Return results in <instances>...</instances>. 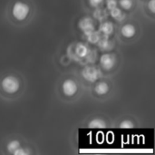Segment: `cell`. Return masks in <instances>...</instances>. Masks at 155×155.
<instances>
[{
    "label": "cell",
    "mask_w": 155,
    "mask_h": 155,
    "mask_svg": "<svg viewBox=\"0 0 155 155\" xmlns=\"http://www.w3.org/2000/svg\"><path fill=\"white\" fill-rule=\"evenodd\" d=\"M29 12H30V7L28 6V5L21 1L15 2L12 9V14L14 17L18 21L25 20L27 17Z\"/></svg>",
    "instance_id": "6da1fadb"
},
{
    "label": "cell",
    "mask_w": 155,
    "mask_h": 155,
    "mask_svg": "<svg viewBox=\"0 0 155 155\" xmlns=\"http://www.w3.org/2000/svg\"><path fill=\"white\" fill-rule=\"evenodd\" d=\"M2 87H3L4 91L6 92L7 94H15L19 90L20 83L16 77H15L13 75H8L3 79Z\"/></svg>",
    "instance_id": "7a4b0ae2"
},
{
    "label": "cell",
    "mask_w": 155,
    "mask_h": 155,
    "mask_svg": "<svg viewBox=\"0 0 155 155\" xmlns=\"http://www.w3.org/2000/svg\"><path fill=\"white\" fill-rule=\"evenodd\" d=\"M82 75L86 81L94 83L99 77V71L94 66H86L82 71Z\"/></svg>",
    "instance_id": "3957f363"
},
{
    "label": "cell",
    "mask_w": 155,
    "mask_h": 155,
    "mask_svg": "<svg viewBox=\"0 0 155 155\" xmlns=\"http://www.w3.org/2000/svg\"><path fill=\"white\" fill-rule=\"evenodd\" d=\"M78 25H79V28L84 32V34L85 35H87L88 34H90L91 32L95 30V26H94V23L93 19L90 17H87V16L82 18L80 20Z\"/></svg>",
    "instance_id": "277c9868"
},
{
    "label": "cell",
    "mask_w": 155,
    "mask_h": 155,
    "mask_svg": "<svg viewBox=\"0 0 155 155\" xmlns=\"http://www.w3.org/2000/svg\"><path fill=\"white\" fill-rule=\"evenodd\" d=\"M62 89L66 96H73L77 92V84L72 79H67L63 83Z\"/></svg>",
    "instance_id": "5b68a950"
},
{
    "label": "cell",
    "mask_w": 155,
    "mask_h": 155,
    "mask_svg": "<svg viewBox=\"0 0 155 155\" xmlns=\"http://www.w3.org/2000/svg\"><path fill=\"white\" fill-rule=\"evenodd\" d=\"M115 62V56L111 54H104L100 58V64L102 67L105 70H111L114 66Z\"/></svg>",
    "instance_id": "8992f818"
},
{
    "label": "cell",
    "mask_w": 155,
    "mask_h": 155,
    "mask_svg": "<svg viewBox=\"0 0 155 155\" xmlns=\"http://www.w3.org/2000/svg\"><path fill=\"white\" fill-rule=\"evenodd\" d=\"M75 54L81 58L86 57L89 54V48L83 43H78L75 46Z\"/></svg>",
    "instance_id": "52a82bcc"
},
{
    "label": "cell",
    "mask_w": 155,
    "mask_h": 155,
    "mask_svg": "<svg viewBox=\"0 0 155 155\" xmlns=\"http://www.w3.org/2000/svg\"><path fill=\"white\" fill-rule=\"evenodd\" d=\"M122 35L124 36V37H127V38H131L133 37L135 33H136V30H135V27L131 25V24H127L123 26L122 28Z\"/></svg>",
    "instance_id": "ba28073f"
},
{
    "label": "cell",
    "mask_w": 155,
    "mask_h": 155,
    "mask_svg": "<svg viewBox=\"0 0 155 155\" xmlns=\"http://www.w3.org/2000/svg\"><path fill=\"white\" fill-rule=\"evenodd\" d=\"M100 31L104 35H110L114 32V25L111 22H104L100 25Z\"/></svg>",
    "instance_id": "9c48e42d"
},
{
    "label": "cell",
    "mask_w": 155,
    "mask_h": 155,
    "mask_svg": "<svg viewBox=\"0 0 155 155\" xmlns=\"http://www.w3.org/2000/svg\"><path fill=\"white\" fill-rule=\"evenodd\" d=\"M108 91H109V85L104 82H101L95 86V92L99 95H104L107 94Z\"/></svg>",
    "instance_id": "30bf717a"
},
{
    "label": "cell",
    "mask_w": 155,
    "mask_h": 155,
    "mask_svg": "<svg viewBox=\"0 0 155 155\" xmlns=\"http://www.w3.org/2000/svg\"><path fill=\"white\" fill-rule=\"evenodd\" d=\"M98 45L100 46V48L102 49H105V50H110L113 48V44H111L108 35H105V37H104V39H101L98 41Z\"/></svg>",
    "instance_id": "8fae6325"
},
{
    "label": "cell",
    "mask_w": 155,
    "mask_h": 155,
    "mask_svg": "<svg viewBox=\"0 0 155 155\" xmlns=\"http://www.w3.org/2000/svg\"><path fill=\"white\" fill-rule=\"evenodd\" d=\"M88 126L90 128H105L106 124L104 121H103L101 119H94L93 121H91L89 123Z\"/></svg>",
    "instance_id": "7c38bea8"
},
{
    "label": "cell",
    "mask_w": 155,
    "mask_h": 155,
    "mask_svg": "<svg viewBox=\"0 0 155 155\" xmlns=\"http://www.w3.org/2000/svg\"><path fill=\"white\" fill-rule=\"evenodd\" d=\"M86 36H87V40H88L90 43H92V44H96V43H98V41H99L100 38H101L99 32H98V31H95V30H94L93 32H91L90 34H88Z\"/></svg>",
    "instance_id": "4fadbf2b"
},
{
    "label": "cell",
    "mask_w": 155,
    "mask_h": 155,
    "mask_svg": "<svg viewBox=\"0 0 155 155\" xmlns=\"http://www.w3.org/2000/svg\"><path fill=\"white\" fill-rule=\"evenodd\" d=\"M110 15H111L114 19H116V20H123V19L124 18V16H125V15L122 13V10H121L120 8H118L117 6L114 7V8H113V9L111 10Z\"/></svg>",
    "instance_id": "5bb4252c"
},
{
    "label": "cell",
    "mask_w": 155,
    "mask_h": 155,
    "mask_svg": "<svg viewBox=\"0 0 155 155\" xmlns=\"http://www.w3.org/2000/svg\"><path fill=\"white\" fill-rule=\"evenodd\" d=\"M20 147V143L18 142V141H16V140H14V141H12V142H10L8 144H7V150H8V152H10V153H14L16 149H18Z\"/></svg>",
    "instance_id": "9a60e30c"
},
{
    "label": "cell",
    "mask_w": 155,
    "mask_h": 155,
    "mask_svg": "<svg viewBox=\"0 0 155 155\" xmlns=\"http://www.w3.org/2000/svg\"><path fill=\"white\" fill-rule=\"evenodd\" d=\"M119 4L124 10H129L132 8L134 2L133 0H119Z\"/></svg>",
    "instance_id": "2e32d148"
},
{
    "label": "cell",
    "mask_w": 155,
    "mask_h": 155,
    "mask_svg": "<svg viewBox=\"0 0 155 155\" xmlns=\"http://www.w3.org/2000/svg\"><path fill=\"white\" fill-rule=\"evenodd\" d=\"M134 126V124L131 122V121H124V122H122L121 123V124H120V127L121 128H123V129H131V128H133Z\"/></svg>",
    "instance_id": "e0dca14e"
},
{
    "label": "cell",
    "mask_w": 155,
    "mask_h": 155,
    "mask_svg": "<svg viewBox=\"0 0 155 155\" xmlns=\"http://www.w3.org/2000/svg\"><path fill=\"white\" fill-rule=\"evenodd\" d=\"M94 16H95L96 18H98V19L102 20L104 17H105V16H106V14H105V12H104L103 9H98V10H96V11H95V13H94Z\"/></svg>",
    "instance_id": "ac0fdd59"
},
{
    "label": "cell",
    "mask_w": 155,
    "mask_h": 155,
    "mask_svg": "<svg viewBox=\"0 0 155 155\" xmlns=\"http://www.w3.org/2000/svg\"><path fill=\"white\" fill-rule=\"evenodd\" d=\"M106 6L109 10L117 6V0H106Z\"/></svg>",
    "instance_id": "d6986e66"
},
{
    "label": "cell",
    "mask_w": 155,
    "mask_h": 155,
    "mask_svg": "<svg viewBox=\"0 0 155 155\" xmlns=\"http://www.w3.org/2000/svg\"><path fill=\"white\" fill-rule=\"evenodd\" d=\"M103 2H104V0H89V4L93 7H98Z\"/></svg>",
    "instance_id": "ffe728a7"
},
{
    "label": "cell",
    "mask_w": 155,
    "mask_h": 155,
    "mask_svg": "<svg viewBox=\"0 0 155 155\" xmlns=\"http://www.w3.org/2000/svg\"><path fill=\"white\" fill-rule=\"evenodd\" d=\"M15 155H25L26 154V153L25 152V150H23L22 148H18V149H16L14 153H13Z\"/></svg>",
    "instance_id": "44dd1931"
},
{
    "label": "cell",
    "mask_w": 155,
    "mask_h": 155,
    "mask_svg": "<svg viewBox=\"0 0 155 155\" xmlns=\"http://www.w3.org/2000/svg\"><path fill=\"white\" fill-rule=\"evenodd\" d=\"M148 7L150 8V10L154 13L155 12V0H151L149 2V5H148Z\"/></svg>",
    "instance_id": "7402d4cb"
}]
</instances>
